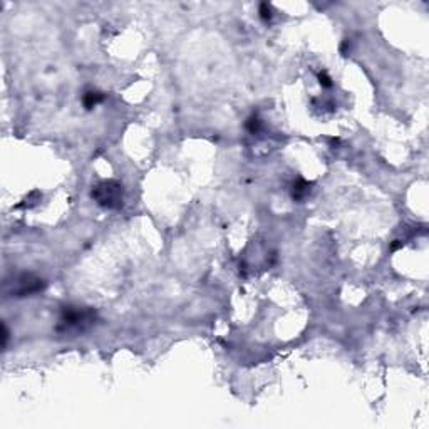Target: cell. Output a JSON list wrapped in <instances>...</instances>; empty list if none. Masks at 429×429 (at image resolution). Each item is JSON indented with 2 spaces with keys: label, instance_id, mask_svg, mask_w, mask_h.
Segmentation results:
<instances>
[{
  "label": "cell",
  "instance_id": "6",
  "mask_svg": "<svg viewBox=\"0 0 429 429\" xmlns=\"http://www.w3.org/2000/svg\"><path fill=\"white\" fill-rule=\"evenodd\" d=\"M245 128H246V131L250 132V134H258V132L262 131V128H263L262 119H260L257 114H252V116L246 119Z\"/></svg>",
  "mask_w": 429,
  "mask_h": 429
},
{
  "label": "cell",
  "instance_id": "8",
  "mask_svg": "<svg viewBox=\"0 0 429 429\" xmlns=\"http://www.w3.org/2000/svg\"><path fill=\"white\" fill-rule=\"evenodd\" d=\"M319 82H320V86H322V87H325V89H330L332 86H334V82H332L330 76H329V74H327V72H325V71L319 72Z\"/></svg>",
  "mask_w": 429,
  "mask_h": 429
},
{
  "label": "cell",
  "instance_id": "1",
  "mask_svg": "<svg viewBox=\"0 0 429 429\" xmlns=\"http://www.w3.org/2000/svg\"><path fill=\"white\" fill-rule=\"evenodd\" d=\"M98 320V312L91 307L65 305L60 312L56 332L57 334H82Z\"/></svg>",
  "mask_w": 429,
  "mask_h": 429
},
{
  "label": "cell",
  "instance_id": "5",
  "mask_svg": "<svg viewBox=\"0 0 429 429\" xmlns=\"http://www.w3.org/2000/svg\"><path fill=\"white\" fill-rule=\"evenodd\" d=\"M310 193V185L305 179H297L292 188V198L295 201H302Z\"/></svg>",
  "mask_w": 429,
  "mask_h": 429
},
{
  "label": "cell",
  "instance_id": "2",
  "mask_svg": "<svg viewBox=\"0 0 429 429\" xmlns=\"http://www.w3.org/2000/svg\"><path fill=\"white\" fill-rule=\"evenodd\" d=\"M91 196L102 208L118 210L123 207L124 188L116 179H104L94 186L93 191H91Z\"/></svg>",
  "mask_w": 429,
  "mask_h": 429
},
{
  "label": "cell",
  "instance_id": "7",
  "mask_svg": "<svg viewBox=\"0 0 429 429\" xmlns=\"http://www.w3.org/2000/svg\"><path fill=\"white\" fill-rule=\"evenodd\" d=\"M258 14H260V19L265 20V22H268L272 17H274V10H272V7H270L268 4H260Z\"/></svg>",
  "mask_w": 429,
  "mask_h": 429
},
{
  "label": "cell",
  "instance_id": "3",
  "mask_svg": "<svg viewBox=\"0 0 429 429\" xmlns=\"http://www.w3.org/2000/svg\"><path fill=\"white\" fill-rule=\"evenodd\" d=\"M46 287V282L35 277L34 274H20L12 282V297H29V295L39 293Z\"/></svg>",
  "mask_w": 429,
  "mask_h": 429
},
{
  "label": "cell",
  "instance_id": "4",
  "mask_svg": "<svg viewBox=\"0 0 429 429\" xmlns=\"http://www.w3.org/2000/svg\"><path fill=\"white\" fill-rule=\"evenodd\" d=\"M106 99L104 93H101V91H96V89H89L86 93L82 94V106L86 107V109H93L98 104H101L102 101Z\"/></svg>",
  "mask_w": 429,
  "mask_h": 429
}]
</instances>
